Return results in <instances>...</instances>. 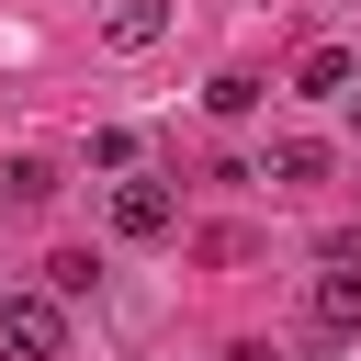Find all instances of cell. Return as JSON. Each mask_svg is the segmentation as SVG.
I'll use <instances>...</instances> for the list:
<instances>
[{
  "instance_id": "6",
  "label": "cell",
  "mask_w": 361,
  "mask_h": 361,
  "mask_svg": "<svg viewBox=\"0 0 361 361\" xmlns=\"http://www.w3.org/2000/svg\"><path fill=\"white\" fill-rule=\"evenodd\" d=\"M350 79H361V56H350V45H316V56L293 68V90H305V102H350Z\"/></svg>"
},
{
  "instance_id": "2",
  "label": "cell",
  "mask_w": 361,
  "mask_h": 361,
  "mask_svg": "<svg viewBox=\"0 0 361 361\" xmlns=\"http://www.w3.org/2000/svg\"><path fill=\"white\" fill-rule=\"evenodd\" d=\"M305 305H316V327H327V338H350V327H361V237H338V248L316 259V293H305Z\"/></svg>"
},
{
  "instance_id": "3",
  "label": "cell",
  "mask_w": 361,
  "mask_h": 361,
  "mask_svg": "<svg viewBox=\"0 0 361 361\" xmlns=\"http://www.w3.org/2000/svg\"><path fill=\"white\" fill-rule=\"evenodd\" d=\"M102 214H113V237H169V226H180V192H169V180H113Z\"/></svg>"
},
{
  "instance_id": "7",
  "label": "cell",
  "mask_w": 361,
  "mask_h": 361,
  "mask_svg": "<svg viewBox=\"0 0 361 361\" xmlns=\"http://www.w3.org/2000/svg\"><path fill=\"white\" fill-rule=\"evenodd\" d=\"M203 102L237 124V113H259V79H248V68H214V79H203Z\"/></svg>"
},
{
  "instance_id": "1",
  "label": "cell",
  "mask_w": 361,
  "mask_h": 361,
  "mask_svg": "<svg viewBox=\"0 0 361 361\" xmlns=\"http://www.w3.org/2000/svg\"><path fill=\"white\" fill-rule=\"evenodd\" d=\"M68 350V305L56 293H0V361H56Z\"/></svg>"
},
{
  "instance_id": "8",
  "label": "cell",
  "mask_w": 361,
  "mask_h": 361,
  "mask_svg": "<svg viewBox=\"0 0 361 361\" xmlns=\"http://www.w3.org/2000/svg\"><path fill=\"white\" fill-rule=\"evenodd\" d=\"M45 282H56V293H90V282H102V259H90V248H56V259H45Z\"/></svg>"
},
{
  "instance_id": "9",
  "label": "cell",
  "mask_w": 361,
  "mask_h": 361,
  "mask_svg": "<svg viewBox=\"0 0 361 361\" xmlns=\"http://www.w3.org/2000/svg\"><path fill=\"white\" fill-rule=\"evenodd\" d=\"M0 180H11V203H45V192H56V169H45V158H11Z\"/></svg>"
},
{
  "instance_id": "4",
  "label": "cell",
  "mask_w": 361,
  "mask_h": 361,
  "mask_svg": "<svg viewBox=\"0 0 361 361\" xmlns=\"http://www.w3.org/2000/svg\"><path fill=\"white\" fill-rule=\"evenodd\" d=\"M327 169H338V158H327V135H282V147L259 158V180H271V192H316Z\"/></svg>"
},
{
  "instance_id": "10",
  "label": "cell",
  "mask_w": 361,
  "mask_h": 361,
  "mask_svg": "<svg viewBox=\"0 0 361 361\" xmlns=\"http://www.w3.org/2000/svg\"><path fill=\"white\" fill-rule=\"evenodd\" d=\"M226 361H271V350H259V338H248V350H226Z\"/></svg>"
},
{
  "instance_id": "5",
  "label": "cell",
  "mask_w": 361,
  "mask_h": 361,
  "mask_svg": "<svg viewBox=\"0 0 361 361\" xmlns=\"http://www.w3.org/2000/svg\"><path fill=\"white\" fill-rule=\"evenodd\" d=\"M158 34H169V0H113V11H102V45H113V56H147Z\"/></svg>"
}]
</instances>
